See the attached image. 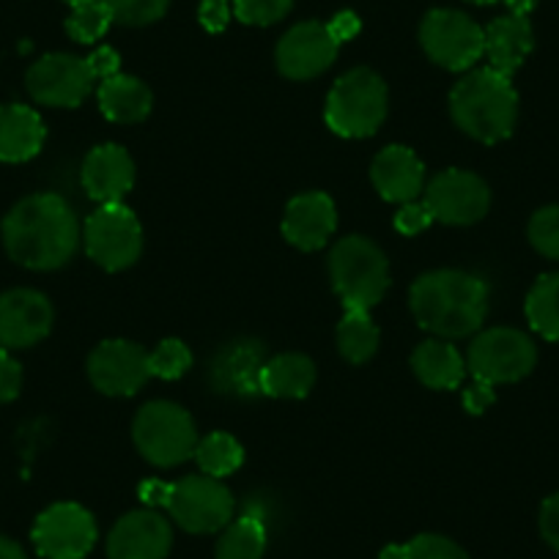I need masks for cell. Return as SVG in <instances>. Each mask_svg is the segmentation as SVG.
Returning a JSON list of instances; mask_svg holds the SVG:
<instances>
[{
    "label": "cell",
    "mask_w": 559,
    "mask_h": 559,
    "mask_svg": "<svg viewBox=\"0 0 559 559\" xmlns=\"http://www.w3.org/2000/svg\"><path fill=\"white\" fill-rule=\"evenodd\" d=\"M386 83L368 67H357L337 78L326 96V127L341 138H370L386 118Z\"/></svg>",
    "instance_id": "5"
},
{
    "label": "cell",
    "mask_w": 559,
    "mask_h": 559,
    "mask_svg": "<svg viewBox=\"0 0 559 559\" xmlns=\"http://www.w3.org/2000/svg\"><path fill=\"white\" fill-rule=\"evenodd\" d=\"M80 179L88 198H94L99 206L121 203L134 187V159L118 143H102L88 152Z\"/></svg>",
    "instance_id": "19"
},
{
    "label": "cell",
    "mask_w": 559,
    "mask_h": 559,
    "mask_svg": "<svg viewBox=\"0 0 559 559\" xmlns=\"http://www.w3.org/2000/svg\"><path fill=\"white\" fill-rule=\"evenodd\" d=\"M83 245L91 261L107 272L129 269L143 252V228L123 203H102L83 228Z\"/></svg>",
    "instance_id": "9"
},
{
    "label": "cell",
    "mask_w": 559,
    "mask_h": 559,
    "mask_svg": "<svg viewBox=\"0 0 559 559\" xmlns=\"http://www.w3.org/2000/svg\"><path fill=\"white\" fill-rule=\"evenodd\" d=\"M337 41L324 23H299L277 45V69L288 80H313L337 58Z\"/></svg>",
    "instance_id": "17"
},
{
    "label": "cell",
    "mask_w": 559,
    "mask_h": 559,
    "mask_svg": "<svg viewBox=\"0 0 559 559\" xmlns=\"http://www.w3.org/2000/svg\"><path fill=\"white\" fill-rule=\"evenodd\" d=\"M433 223V212L428 209L426 201H412V203H403L395 214V228L401 230L403 236H417Z\"/></svg>",
    "instance_id": "37"
},
{
    "label": "cell",
    "mask_w": 559,
    "mask_h": 559,
    "mask_svg": "<svg viewBox=\"0 0 559 559\" xmlns=\"http://www.w3.org/2000/svg\"><path fill=\"white\" fill-rule=\"evenodd\" d=\"M504 7L510 9V14H519V17H526L532 9L537 7V0H504Z\"/></svg>",
    "instance_id": "46"
},
{
    "label": "cell",
    "mask_w": 559,
    "mask_h": 559,
    "mask_svg": "<svg viewBox=\"0 0 559 559\" xmlns=\"http://www.w3.org/2000/svg\"><path fill=\"white\" fill-rule=\"evenodd\" d=\"M330 277L343 308L370 310L390 288V263L376 241L346 236L330 252Z\"/></svg>",
    "instance_id": "4"
},
{
    "label": "cell",
    "mask_w": 559,
    "mask_h": 559,
    "mask_svg": "<svg viewBox=\"0 0 559 559\" xmlns=\"http://www.w3.org/2000/svg\"><path fill=\"white\" fill-rule=\"evenodd\" d=\"M148 376V352L132 341H105L88 357L91 384L105 395H134Z\"/></svg>",
    "instance_id": "14"
},
{
    "label": "cell",
    "mask_w": 559,
    "mask_h": 559,
    "mask_svg": "<svg viewBox=\"0 0 559 559\" xmlns=\"http://www.w3.org/2000/svg\"><path fill=\"white\" fill-rule=\"evenodd\" d=\"M423 50L437 67L466 72L486 56V31L464 12L433 9L419 25Z\"/></svg>",
    "instance_id": "8"
},
{
    "label": "cell",
    "mask_w": 559,
    "mask_h": 559,
    "mask_svg": "<svg viewBox=\"0 0 559 559\" xmlns=\"http://www.w3.org/2000/svg\"><path fill=\"white\" fill-rule=\"evenodd\" d=\"M88 67L96 80H107V78H116L121 61H118V52L112 50V47H99V50L88 58Z\"/></svg>",
    "instance_id": "41"
},
{
    "label": "cell",
    "mask_w": 559,
    "mask_h": 559,
    "mask_svg": "<svg viewBox=\"0 0 559 559\" xmlns=\"http://www.w3.org/2000/svg\"><path fill=\"white\" fill-rule=\"evenodd\" d=\"M96 99H99L102 116L116 123H140L143 118H148L154 107V96L148 85L143 80L132 78V74L121 72L116 78L102 80Z\"/></svg>",
    "instance_id": "25"
},
{
    "label": "cell",
    "mask_w": 559,
    "mask_h": 559,
    "mask_svg": "<svg viewBox=\"0 0 559 559\" xmlns=\"http://www.w3.org/2000/svg\"><path fill=\"white\" fill-rule=\"evenodd\" d=\"M450 116L455 127L480 143H502L519 121V94L510 78L497 69H472L450 94Z\"/></svg>",
    "instance_id": "3"
},
{
    "label": "cell",
    "mask_w": 559,
    "mask_h": 559,
    "mask_svg": "<svg viewBox=\"0 0 559 559\" xmlns=\"http://www.w3.org/2000/svg\"><path fill=\"white\" fill-rule=\"evenodd\" d=\"M50 299L34 288H14L0 294V348H31L52 330Z\"/></svg>",
    "instance_id": "15"
},
{
    "label": "cell",
    "mask_w": 559,
    "mask_h": 559,
    "mask_svg": "<svg viewBox=\"0 0 559 559\" xmlns=\"http://www.w3.org/2000/svg\"><path fill=\"white\" fill-rule=\"evenodd\" d=\"M230 12H234V7H230L228 0H201L198 20H201V25L209 34H219V31L228 28Z\"/></svg>",
    "instance_id": "39"
},
{
    "label": "cell",
    "mask_w": 559,
    "mask_h": 559,
    "mask_svg": "<svg viewBox=\"0 0 559 559\" xmlns=\"http://www.w3.org/2000/svg\"><path fill=\"white\" fill-rule=\"evenodd\" d=\"M170 497V483L163 480H148L140 486V499L148 504V508H165Z\"/></svg>",
    "instance_id": "44"
},
{
    "label": "cell",
    "mask_w": 559,
    "mask_h": 559,
    "mask_svg": "<svg viewBox=\"0 0 559 559\" xmlns=\"http://www.w3.org/2000/svg\"><path fill=\"white\" fill-rule=\"evenodd\" d=\"M381 559H469V554L444 535H417L403 546H386Z\"/></svg>",
    "instance_id": "31"
},
{
    "label": "cell",
    "mask_w": 559,
    "mask_h": 559,
    "mask_svg": "<svg viewBox=\"0 0 559 559\" xmlns=\"http://www.w3.org/2000/svg\"><path fill=\"white\" fill-rule=\"evenodd\" d=\"M105 3L110 7L112 23L118 25L157 23L170 7V0H105Z\"/></svg>",
    "instance_id": "34"
},
{
    "label": "cell",
    "mask_w": 559,
    "mask_h": 559,
    "mask_svg": "<svg viewBox=\"0 0 559 559\" xmlns=\"http://www.w3.org/2000/svg\"><path fill=\"white\" fill-rule=\"evenodd\" d=\"M261 343L236 341L219 352V357L212 362V384L219 386V392H234V395H255L258 392V373L263 368Z\"/></svg>",
    "instance_id": "23"
},
{
    "label": "cell",
    "mask_w": 559,
    "mask_h": 559,
    "mask_svg": "<svg viewBox=\"0 0 559 559\" xmlns=\"http://www.w3.org/2000/svg\"><path fill=\"white\" fill-rule=\"evenodd\" d=\"M234 14L245 25H274L292 12L294 0H234Z\"/></svg>",
    "instance_id": "36"
},
{
    "label": "cell",
    "mask_w": 559,
    "mask_h": 559,
    "mask_svg": "<svg viewBox=\"0 0 559 559\" xmlns=\"http://www.w3.org/2000/svg\"><path fill=\"white\" fill-rule=\"evenodd\" d=\"M174 546V530L157 510H132L121 515L107 535L110 559H165Z\"/></svg>",
    "instance_id": "16"
},
{
    "label": "cell",
    "mask_w": 559,
    "mask_h": 559,
    "mask_svg": "<svg viewBox=\"0 0 559 559\" xmlns=\"http://www.w3.org/2000/svg\"><path fill=\"white\" fill-rule=\"evenodd\" d=\"M540 535L559 554V491L548 497L540 508Z\"/></svg>",
    "instance_id": "40"
},
{
    "label": "cell",
    "mask_w": 559,
    "mask_h": 559,
    "mask_svg": "<svg viewBox=\"0 0 559 559\" xmlns=\"http://www.w3.org/2000/svg\"><path fill=\"white\" fill-rule=\"evenodd\" d=\"M192 368V352L179 337H168L148 354V373L157 379L174 381L181 379Z\"/></svg>",
    "instance_id": "33"
},
{
    "label": "cell",
    "mask_w": 559,
    "mask_h": 559,
    "mask_svg": "<svg viewBox=\"0 0 559 559\" xmlns=\"http://www.w3.org/2000/svg\"><path fill=\"white\" fill-rule=\"evenodd\" d=\"M0 559H28V554H25L23 546L14 543L12 537L0 535Z\"/></svg>",
    "instance_id": "45"
},
{
    "label": "cell",
    "mask_w": 559,
    "mask_h": 559,
    "mask_svg": "<svg viewBox=\"0 0 559 559\" xmlns=\"http://www.w3.org/2000/svg\"><path fill=\"white\" fill-rule=\"evenodd\" d=\"M532 47H535L532 25L530 20L519 17V14H504L486 28L488 67L502 72L504 78H513L524 67Z\"/></svg>",
    "instance_id": "22"
},
{
    "label": "cell",
    "mask_w": 559,
    "mask_h": 559,
    "mask_svg": "<svg viewBox=\"0 0 559 559\" xmlns=\"http://www.w3.org/2000/svg\"><path fill=\"white\" fill-rule=\"evenodd\" d=\"M530 241L540 255L559 261V203L543 206L530 219Z\"/></svg>",
    "instance_id": "35"
},
{
    "label": "cell",
    "mask_w": 559,
    "mask_h": 559,
    "mask_svg": "<svg viewBox=\"0 0 559 559\" xmlns=\"http://www.w3.org/2000/svg\"><path fill=\"white\" fill-rule=\"evenodd\" d=\"M47 127L39 112L20 102L0 105V163H28L41 152Z\"/></svg>",
    "instance_id": "21"
},
{
    "label": "cell",
    "mask_w": 559,
    "mask_h": 559,
    "mask_svg": "<svg viewBox=\"0 0 559 559\" xmlns=\"http://www.w3.org/2000/svg\"><path fill=\"white\" fill-rule=\"evenodd\" d=\"M94 72L88 58L69 56V52H50L39 58L25 74V85L34 102L47 107H78L94 91Z\"/></svg>",
    "instance_id": "13"
},
{
    "label": "cell",
    "mask_w": 559,
    "mask_h": 559,
    "mask_svg": "<svg viewBox=\"0 0 559 559\" xmlns=\"http://www.w3.org/2000/svg\"><path fill=\"white\" fill-rule=\"evenodd\" d=\"M112 14L105 0H91L83 7H74L67 20V34L80 45H94L110 31Z\"/></svg>",
    "instance_id": "32"
},
{
    "label": "cell",
    "mask_w": 559,
    "mask_h": 559,
    "mask_svg": "<svg viewBox=\"0 0 559 559\" xmlns=\"http://www.w3.org/2000/svg\"><path fill=\"white\" fill-rule=\"evenodd\" d=\"M96 521L83 504H50L36 519L31 540L45 559H85L96 546Z\"/></svg>",
    "instance_id": "11"
},
{
    "label": "cell",
    "mask_w": 559,
    "mask_h": 559,
    "mask_svg": "<svg viewBox=\"0 0 559 559\" xmlns=\"http://www.w3.org/2000/svg\"><path fill=\"white\" fill-rule=\"evenodd\" d=\"M20 390H23V368L9 354V348H0V403L14 401Z\"/></svg>",
    "instance_id": "38"
},
{
    "label": "cell",
    "mask_w": 559,
    "mask_h": 559,
    "mask_svg": "<svg viewBox=\"0 0 559 559\" xmlns=\"http://www.w3.org/2000/svg\"><path fill=\"white\" fill-rule=\"evenodd\" d=\"M67 3H69V7H83V3H91V0H67Z\"/></svg>",
    "instance_id": "47"
},
{
    "label": "cell",
    "mask_w": 559,
    "mask_h": 559,
    "mask_svg": "<svg viewBox=\"0 0 559 559\" xmlns=\"http://www.w3.org/2000/svg\"><path fill=\"white\" fill-rule=\"evenodd\" d=\"M423 201L433 212V219L444 225H475L491 206V190L472 170L450 168L433 176L423 190Z\"/></svg>",
    "instance_id": "12"
},
{
    "label": "cell",
    "mask_w": 559,
    "mask_h": 559,
    "mask_svg": "<svg viewBox=\"0 0 559 559\" xmlns=\"http://www.w3.org/2000/svg\"><path fill=\"white\" fill-rule=\"evenodd\" d=\"M412 370L431 390H455L466 379V359L450 341L433 337L419 343L412 354Z\"/></svg>",
    "instance_id": "24"
},
{
    "label": "cell",
    "mask_w": 559,
    "mask_h": 559,
    "mask_svg": "<svg viewBox=\"0 0 559 559\" xmlns=\"http://www.w3.org/2000/svg\"><path fill=\"white\" fill-rule=\"evenodd\" d=\"M337 228V209L326 192H302L292 198L283 217V236L302 252H316L332 239Z\"/></svg>",
    "instance_id": "18"
},
{
    "label": "cell",
    "mask_w": 559,
    "mask_h": 559,
    "mask_svg": "<svg viewBox=\"0 0 559 559\" xmlns=\"http://www.w3.org/2000/svg\"><path fill=\"white\" fill-rule=\"evenodd\" d=\"M526 321L543 341L559 343V272L543 274L526 294Z\"/></svg>",
    "instance_id": "29"
},
{
    "label": "cell",
    "mask_w": 559,
    "mask_h": 559,
    "mask_svg": "<svg viewBox=\"0 0 559 559\" xmlns=\"http://www.w3.org/2000/svg\"><path fill=\"white\" fill-rule=\"evenodd\" d=\"M316 384V365L305 354H280L263 362L258 373V392L266 397H288L299 401Z\"/></svg>",
    "instance_id": "26"
},
{
    "label": "cell",
    "mask_w": 559,
    "mask_h": 559,
    "mask_svg": "<svg viewBox=\"0 0 559 559\" xmlns=\"http://www.w3.org/2000/svg\"><path fill=\"white\" fill-rule=\"evenodd\" d=\"M132 437L140 455L159 469L185 464L198 448L195 419L170 401H152L140 408L132 423Z\"/></svg>",
    "instance_id": "6"
},
{
    "label": "cell",
    "mask_w": 559,
    "mask_h": 559,
    "mask_svg": "<svg viewBox=\"0 0 559 559\" xmlns=\"http://www.w3.org/2000/svg\"><path fill=\"white\" fill-rule=\"evenodd\" d=\"M491 292L483 277L461 269H437L414 280L408 308L417 324L442 341H461L480 332Z\"/></svg>",
    "instance_id": "2"
},
{
    "label": "cell",
    "mask_w": 559,
    "mask_h": 559,
    "mask_svg": "<svg viewBox=\"0 0 559 559\" xmlns=\"http://www.w3.org/2000/svg\"><path fill=\"white\" fill-rule=\"evenodd\" d=\"M326 28H330L332 39H335L337 45H343V41L354 39V36L359 34V17L352 12H341L326 23Z\"/></svg>",
    "instance_id": "43"
},
{
    "label": "cell",
    "mask_w": 559,
    "mask_h": 559,
    "mask_svg": "<svg viewBox=\"0 0 559 559\" xmlns=\"http://www.w3.org/2000/svg\"><path fill=\"white\" fill-rule=\"evenodd\" d=\"M469 3H477V7H488V3H497V0H469Z\"/></svg>",
    "instance_id": "48"
},
{
    "label": "cell",
    "mask_w": 559,
    "mask_h": 559,
    "mask_svg": "<svg viewBox=\"0 0 559 559\" xmlns=\"http://www.w3.org/2000/svg\"><path fill=\"white\" fill-rule=\"evenodd\" d=\"M376 192L390 203H412L426 190V165L406 146H386L370 165Z\"/></svg>",
    "instance_id": "20"
},
{
    "label": "cell",
    "mask_w": 559,
    "mask_h": 559,
    "mask_svg": "<svg viewBox=\"0 0 559 559\" xmlns=\"http://www.w3.org/2000/svg\"><path fill=\"white\" fill-rule=\"evenodd\" d=\"M379 326L370 319V310L348 308L337 324V348L341 357L352 365H362L379 352Z\"/></svg>",
    "instance_id": "28"
},
{
    "label": "cell",
    "mask_w": 559,
    "mask_h": 559,
    "mask_svg": "<svg viewBox=\"0 0 559 559\" xmlns=\"http://www.w3.org/2000/svg\"><path fill=\"white\" fill-rule=\"evenodd\" d=\"M269 532L261 513H245L230 521L217 540V559H263Z\"/></svg>",
    "instance_id": "27"
},
{
    "label": "cell",
    "mask_w": 559,
    "mask_h": 559,
    "mask_svg": "<svg viewBox=\"0 0 559 559\" xmlns=\"http://www.w3.org/2000/svg\"><path fill=\"white\" fill-rule=\"evenodd\" d=\"M0 234L9 258L34 272L67 266L83 239L78 214L67 198L56 192H36L14 203L3 217Z\"/></svg>",
    "instance_id": "1"
},
{
    "label": "cell",
    "mask_w": 559,
    "mask_h": 559,
    "mask_svg": "<svg viewBox=\"0 0 559 559\" xmlns=\"http://www.w3.org/2000/svg\"><path fill=\"white\" fill-rule=\"evenodd\" d=\"M165 510L170 519L192 535H212L234 521L236 499L228 486L209 475H190L170 483V497Z\"/></svg>",
    "instance_id": "10"
},
{
    "label": "cell",
    "mask_w": 559,
    "mask_h": 559,
    "mask_svg": "<svg viewBox=\"0 0 559 559\" xmlns=\"http://www.w3.org/2000/svg\"><path fill=\"white\" fill-rule=\"evenodd\" d=\"M537 362V348L530 335L513 326H493L477 332L466 354V368L477 381L486 384H513L532 373Z\"/></svg>",
    "instance_id": "7"
},
{
    "label": "cell",
    "mask_w": 559,
    "mask_h": 559,
    "mask_svg": "<svg viewBox=\"0 0 559 559\" xmlns=\"http://www.w3.org/2000/svg\"><path fill=\"white\" fill-rule=\"evenodd\" d=\"M192 459L201 466L203 475L217 477L219 480V477H228L239 469L241 461H245V450H241V444L230 433L214 431L206 439H198V448L192 453Z\"/></svg>",
    "instance_id": "30"
},
{
    "label": "cell",
    "mask_w": 559,
    "mask_h": 559,
    "mask_svg": "<svg viewBox=\"0 0 559 559\" xmlns=\"http://www.w3.org/2000/svg\"><path fill=\"white\" fill-rule=\"evenodd\" d=\"M493 401H497L493 386L486 384V381L475 379V384H472L469 390H464V406L469 414H483Z\"/></svg>",
    "instance_id": "42"
}]
</instances>
